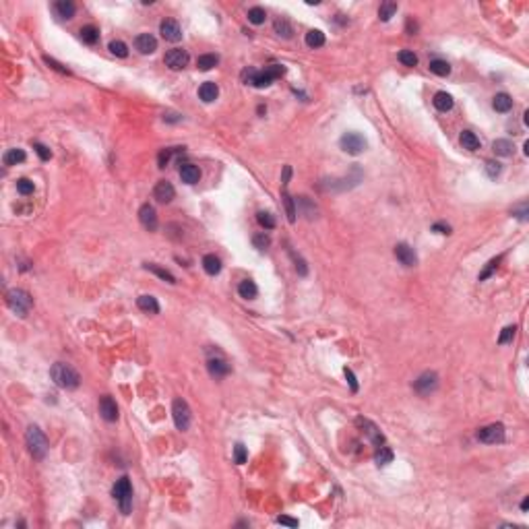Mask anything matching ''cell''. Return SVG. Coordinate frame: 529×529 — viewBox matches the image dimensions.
Here are the masks:
<instances>
[{
  "mask_svg": "<svg viewBox=\"0 0 529 529\" xmlns=\"http://www.w3.org/2000/svg\"><path fill=\"white\" fill-rule=\"evenodd\" d=\"M374 461H376V465H388V463L393 461V451L385 445L379 447V451H376V455H374Z\"/></svg>",
  "mask_w": 529,
  "mask_h": 529,
  "instance_id": "36",
  "label": "cell"
},
{
  "mask_svg": "<svg viewBox=\"0 0 529 529\" xmlns=\"http://www.w3.org/2000/svg\"><path fill=\"white\" fill-rule=\"evenodd\" d=\"M107 48H110V52L114 54V56H118V58H126L128 56V48H126L124 41H120V39H112Z\"/></svg>",
  "mask_w": 529,
  "mask_h": 529,
  "instance_id": "39",
  "label": "cell"
},
{
  "mask_svg": "<svg viewBox=\"0 0 529 529\" xmlns=\"http://www.w3.org/2000/svg\"><path fill=\"white\" fill-rule=\"evenodd\" d=\"M515 331H517V327H515V325H513V327H504V329H502V333H500V337H498V343H500V345H504V343L513 341V339H515Z\"/></svg>",
  "mask_w": 529,
  "mask_h": 529,
  "instance_id": "47",
  "label": "cell"
},
{
  "mask_svg": "<svg viewBox=\"0 0 529 529\" xmlns=\"http://www.w3.org/2000/svg\"><path fill=\"white\" fill-rule=\"evenodd\" d=\"M513 143L511 141H504V139H498V141H494L492 143V151L496 155H500V157H511L513 155Z\"/></svg>",
  "mask_w": 529,
  "mask_h": 529,
  "instance_id": "30",
  "label": "cell"
},
{
  "mask_svg": "<svg viewBox=\"0 0 529 529\" xmlns=\"http://www.w3.org/2000/svg\"><path fill=\"white\" fill-rule=\"evenodd\" d=\"M234 457H236V463H238V465H242V463L246 461V449H244V445H236Z\"/></svg>",
  "mask_w": 529,
  "mask_h": 529,
  "instance_id": "54",
  "label": "cell"
},
{
  "mask_svg": "<svg viewBox=\"0 0 529 529\" xmlns=\"http://www.w3.org/2000/svg\"><path fill=\"white\" fill-rule=\"evenodd\" d=\"M44 62L48 64V67H52L54 71L62 72V74H71V71H69V69H64L62 64H60V62H56V60H54V58H50V56H44Z\"/></svg>",
  "mask_w": 529,
  "mask_h": 529,
  "instance_id": "53",
  "label": "cell"
},
{
  "mask_svg": "<svg viewBox=\"0 0 529 529\" xmlns=\"http://www.w3.org/2000/svg\"><path fill=\"white\" fill-rule=\"evenodd\" d=\"M238 294L244 300H254L256 294H258V289H256L254 282H250V279H244V282H240V285H238Z\"/></svg>",
  "mask_w": 529,
  "mask_h": 529,
  "instance_id": "25",
  "label": "cell"
},
{
  "mask_svg": "<svg viewBox=\"0 0 529 529\" xmlns=\"http://www.w3.org/2000/svg\"><path fill=\"white\" fill-rule=\"evenodd\" d=\"M112 496L118 500V504H120V511L122 515H128L133 509V488H131V482H128V478H120L116 484H114V488H112Z\"/></svg>",
  "mask_w": 529,
  "mask_h": 529,
  "instance_id": "3",
  "label": "cell"
},
{
  "mask_svg": "<svg viewBox=\"0 0 529 529\" xmlns=\"http://www.w3.org/2000/svg\"><path fill=\"white\" fill-rule=\"evenodd\" d=\"M275 521H277V523H282V525H287V527H298V521H296V519H291V517H285V515L277 517Z\"/></svg>",
  "mask_w": 529,
  "mask_h": 529,
  "instance_id": "57",
  "label": "cell"
},
{
  "mask_svg": "<svg viewBox=\"0 0 529 529\" xmlns=\"http://www.w3.org/2000/svg\"><path fill=\"white\" fill-rule=\"evenodd\" d=\"M153 197L157 199V203H170L172 199L176 197V190H174V186L170 184L168 180H159L157 184H155V188H153Z\"/></svg>",
  "mask_w": 529,
  "mask_h": 529,
  "instance_id": "15",
  "label": "cell"
},
{
  "mask_svg": "<svg viewBox=\"0 0 529 529\" xmlns=\"http://www.w3.org/2000/svg\"><path fill=\"white\" fill-rule=\"evenodd\" d=\"M432 104H434V107L438 112H449V110H453V97L447 93V91H438L436 95H434V100H432Z\"/></svg>",
  "mask_w": 529,
  "mask_h": 529,
  "instance_id": "21",
  "label": "cell"
},
{
  "mask_svg": "<svg viewBox=\"0 0 529 529\" xmlns=\"http://www.w3.org/2000/svg\"><path fill=\"white\" fill-rule=\"evenodd\" d=\"M527 509H529V500L525 498V500L521 502V511H527Z\"/></svg>",
  "mask_w": 529,
  "mask_h": 529,
  "instance_id": "62",
  "label": "cell"
},
{
  "mask_svg": "<svg viewBox=\"0 0 529 529\" xmlns=\"http://www.w3.org/2000/svg\"><path fill=\"white\" fill-rule=\"evenodd\" d=\"M265 19H267V13H265V8H261V6H254V8L248 10V21H250L252 25H263Z\"/></svg>",
  "mask_w": 529,
  "mask_h": 529,
  "instance_id": "37",
  "label": "cell"
},
{
  "mask_svg": "<svg viewBox=\"0 0 529 529\" xmlns=\"http://www.w3.org/2000/svg\"><path fill=\"white\" fill-rule=\"evenodd\" d=\"M217 95H219V87L215 85L213 81H207V83H203L201 87H199V97L205 102V104H211L217 100Z\"/></svg>",
  "mask_w": 529,
  "mask_h": 529,
  "instance_id": "20",
  "label": "cell"
},
{
  "mask_svg": "<svg viewBox=\"0 0 529 529\" xmlns=\"http://www.w3.org/2000/svg\"><path fill=\"white\" fill-rule=\"evenodd\" d=\"M265 72L275 81L277 77H282V74L285 72V69L282 67V64H271V67H267V69H265Z\"/></svg>",
  "mask_w": 529,
  "mask_h": 529,
  "instance_id": "51",
  "label": "cell"
},
{
  "mask_svg": "<svg viewBox=\"0 0 529 529\" xmlns=\"http://www.w3.org/2000/svg\"><path fill=\"white\" fill-rule=\"evenodd\" d=\"M135 48L141 54H153L157 50V39L151 34H141L135 37Z\"/></svg>",
  "mask_w": 529,
  "mask_h": 529,
  "instance_id": "17",
  "label": "cell"
},
{
  "mask_svg": "<svg viewBox=\"0 0 529 529\" xmlns=\"http://www.w3.org/2000/svg\"><path fill=\"white\" fill-rule=\"evenodd\" d=\"M395 256H397V261L401 263L403 267H416L418 265V254L416 250L409 244L401 242V244H397L395 246Z\"/></svg>",
  "mask_w": 529,
  "mask_h": 529,
  "instance_id": "12",
  "label": "cell"
},
{
  "mask_svg": "<svg viewBox=\"0 0 529 529\" xmlns=\"http://www.w3.org/2000/svg\"><path fill=\"white\" fill-rule=\"evenodd\" d=\"M304 41H306L308 48H320V46H325V34L318 29H310L304 37Z\"/></svg>",
  "mask_w": 529,
  "mask_h": 529,
  "instance_id": "28",
  "label": "cell"
},
{
  "mask_svg": "<svg viewBox=\"0 0 529 529\" xmlns=\"http://www.w3.org/2000/svg\"><path fill=\"white\" fill-rule=\"evenodd\" d=\"M430 71H432L434 74H438V77H447V74H451V64L447 60H430Z\"/></svg>",
  "mask_w": 529,
  "mask_h": 529,
  "instance_id": "35",
  "label": "cell"
},
{
  "mask_svg": "<svg viewBox=\"0 0 529 529\" xmlns=\"http://www.w3.org/2000/svg\"><path fill=\"white\" fill-rule=\"evenodd\" d=\"M203 269L209 275H217L221 271V261L215 254H205L203 256Z\"/></svg>",
  "mask_w": 529,
  "mask_h": 529,
  "instance_id": "24",
  "label": "cell"
},
{
  "mask_svg": "<svg viewBox=\"0 0 529 529\" xmlns=\"http://www.w3.org/2000/svg\"><path fill=\"white\" fill-rule=\"evenodd\" d=\"M399 60H401L405 67H416V64H418V56H416L412 50H401V52H399Z\"/></svg>",
  "mask_w": 529,
  "mask_h": 529,
  "instance_id": "44",
  "label": "cell"
},
{
  "mask_svg": "<svg viewBox=\"0 0 529 529\" xmlns=\"http://www.w3.org/2000/svg\"><path fill=\"white\" fill-rule=\"evenodd\" d=\"M180 178H182V182H186V184H197L201 180V170L194 164H182L180 166Z\"/></svg>",
  "mask_w": 529,
  "mask_h": 529,
  "instance_id": "18",
  "label": "cell"
},
{
  "mask_svg": "<svg viewBox=\"0 0 529 529\" xmlns=\"http://www.w3.org/2000/svg\"><path fill=\"white\" fill-rule=\"evenodd\" d=\"M459 141H461L463 149H469V151H478L480 149V139L471 131H463L461 137H459Z\"/></svg>",
  "mask_w": 529,
  "mask_h": 529,
  "instance_id": "29",
  "label": "cell"
},
{
  "mask_svg": "<svg viewBox=\"0 0 529 529\" xmlns=\"http://www.w3.org/2000/svg\"><path fill=\"white\" fill-rule=\"evenodd\" d=\"M500 170H502V168H500L498 161H486V172H488V176H490V178H496V176H498V174H500Z\"/></svg>",
  "mask_w": 529,
  "mask_h": 529,
  "instance_id": "52",
  "label": "cell"
},
{
  "mask_svg": "<svg viewBox=\"0 0 529 529\" xmlns=\"http://www.w3.org/2000/svg\"><path fill=\"white\" fill-rule=\"evenodd\" d=\"M159 34L161 37H164L166 41H172V44H176V41L182 39V29L180 25L176 23L174 19H166V21H161V25H159Z\"/></svg>",
  "mask_w": 529,
  "mask_h": 529,
  "instance_id": "11",
  "label": "cell"
},
{
  "mask_svg": "<svg viewBox=\"0 0 529 529\" xmlns=\"http://www.w3.org/2000/svg\"><path fill=\"white\" fill-rule=\"evenodd\" d=\"M283 205H285V213H287L289 223H294V221H296V215H298V211H296V201L291 199L287 192L283 194Z\"/></svg>",
  "mask_w": 529,
  "mask_h": 529,
  "instance_id": "40",
  "label": "cell"
},
{
  "mask_svg": "<svg viewBox=\"0 0 529 529\" xmlns=\"http://www.w3.org/2000/svg\"><path fill=\"white\" fill-rule=\"evenodd\" d=\"M296 205L302 209V213H304L308 219H315V217H317V205L312 203L308 197H298V199H296Z\"/></svg>",
  "mask_w": 529,
  "mask_h": 529,
  "instance_id": "26",
  "label": "cell"
},
{
  "mask_svg": "<svg viewBox=\"0 0 529 529\" xmlns=\"http://www.w3.org/2000/svg\"><path fill=\"white\" fill-rule=\"evenodd\" d=\"M139 221L143 223V228L149 230V232H155L157 230V213L155 209L151 207V205H143L141 209H139Z\"/></svg>",
  "mask_w": 529,
  "mask_h": 529,
  "instance_id": "13",
  "label": "cell"
},
{
  "mask_svg": "<svg viewBox=\"0 0 529 529\" xmlns=\"http://www.w3.org/2000/svg\"><path fill=\"white\" fill-rule=\"evenodd\" d=\"M145 269H147V271H151V273H155L157 277H161V279H164V282H168V283H176V277L172 275V273L168 271V269H164V267H159V265H155V263H147Z\"/></svg>",
  "mask_w": 529,
  "mask_h": 529,
  "instance_id": "31",
  "label": "cell"
},
{
  "mask_svg": "<svg viewBox=\"0 0 529 529\" xmlns=\"http://www.w3.org/2000/svg\"><path fill=\"white\" fill-rule=\"evenodd\" d=\"M137 306L143 312H147V315H159V304L153 296H141L137 300Z\"/></svg>",
  "mask_w": 529,
  "mask_h": 529,
  "instance_id": "22",
  "label": "cell"
},
{
  "mask_svg": "<svg viewBox=\"0 0 529 529\" xmlns=\"http://www.w3.org/2000/svg\"><path fill=\"white\" fill-rule=\"evenodd\" d=\"M513 215H515V217H519V219H523V221H525V219H527V205H521V209H515V211H513Z\"/></svg>",
  "mask_w": 529,
  "mask_h": 529,
  "instance_id": "58",
  "label": "cell"
},
{
  "mask_svg": "<svg viewBox=\"0 0 529 529\" xmlns=\"http://www.w3.org/2000/svg\"><path fill=\"white\" fill-rule=\"evenodd\" d=\"M289 254H291V258H294V263H296V271H298L300 275H306V273H308V267H306V263H304V258L298 256L294 250H289Z\"/></svg>",
  "mask_w": 529,
  "mask_h": 529,
  "instance_id": "48",
  "label": "cell"
},
{
  "mask_svg": "<svg viewBox=\"0 0 529 529\" xmlns=\"http://www.w3.org/2000/svg\"><path fill=\"white\" fill-rule=\"evenodd\" d=\"M492 106H494V110H496V112H509L511 107H513V100H511V95L498 93V95L494 97Z\"/></svg>",
  "mask_w": 529,
  "mask_h": 529,
  "instance_id": "32",
  "label": "cell"
},
{
  "mask_svg": "<svg viewBox=\"0 0 529 529\" xmlns=\"http://www.w3.org/2000/svg\"><path fill=\"white\" fill-rule=\"evenodd\" d=\"M6 304H8V308L13 310V312H17V315H21V317H25L27 312H29V308H31V304H34V300H31V296L27 294L25 289H8L6 291Z\"/></svg>",
  "mask_w": 529,
  "mask_h": 529,
  "instance_id": "4",
  "label": "cell"
},
{
  "mask_svg": "<svg viewBox=\"0 0 529 529\" xmlns=\"http://www.w3.org/2000/svg\"><path fill=\"white\" fill-rule=\"evenodd\" d=\"M100 414L106 422H116L118 420V405L110 395H104L100 399Z\"/></svg>",
  "mask_w": 529,
  "mask_h": 529,
  "instance_id": "14",
  "label": "cell"
},
{
  "mask_svg": "<svg viewBox=\"0 0 529 529\" xmlns=\"http://www.w3.org/2000/svg\"><path fill=\"white\" fill-rule=\"evenodd\" d=\"M500 258H502V256H498V258H492V261L488 263V267H486V269H484V271L480 273V282H484V279H488V277L492 275V271H494V269H496V267H498V263H500Z\"/></svg>",
  "mask_w": 529,
  "mask_h": 529,
  "instance_id": "49",
  "label": "cell"
},
{
  "mask_svg": "<svg viewBox=\"0 0 529 529\" xmlns=\"http://www.w3.org/2000/svg\"><path fill=\"white\" fill-rule=\"evenodd\" d=\"M54 13H56L58 19L69 21V19L74 17V13H77V6H74L71 0H60V2L54 4Z\"/></svg>",
  "mask_w": 529,
  "mask_h": 529,
  "instance_id": "19",
  "label": "cell"
},
{
  "mask_svg": "<svg viewBox=\"0 0 529 529\" xmlns=\"http://www.w3.org/2000/svg\"><path fill=\"white\" fill-rule=\"evenodd\" d=\"M343 372H345V379H348V383H350V387H352V391L355 393V391H358V381H355V376H353V372H352L350 368H345Z\"/></svg>",
  "mask_w": 529,
  "mask_h": 529,
  "instance_id": "55",
  "label": "cell"
},
{
  "mask_svg": "<svg viewBox=\"0 0 529 529\" xmlns=\"http://www.w3.org/2000/svg\"><path fill=\"white\" fill-rule=\"evenodd\" d=\"M355 426H358V428L362 430V432L370 438V442H372V445H374L376 449L385 445V436L381 434V430L376 428V424H372L370 420H366V418H358V420H355Z\"/></svg>",
  "mask_w": 529,
  "mask_h": 529,
  "instance_id": "9",
  "label": "cell"
},
{
  "mask_svg": "<svg viewBox=\"0 0 529 529\" xmlns=\"http://www.w3.org/2000/svg\"><path fill=\"white\" fill-rule=\"evenodd\" d=\"M252 244H254V248H258V250H267L269 244H271V238H269L265 232L263 234H256L254 238H252Z\"/></svg>",
  "mask_w": 529,
  "mask_h": 529,
  "instance_id": "45",
  "label": "cell"
},
{
  "mask_svg": "<svg viewBox=\"0 0 529 529\" xmlns=\"http://www.w3.org/2000/svg\"><path fill=\"white\" fill-rule=\"evenodd\" d=\"M35 186H34V182H31L29 178H21L17 180V192L19 194H23V197H29V194H34Z\"/></svg>",
  "mask_w": 529,
  "mask_h": 529,
  "instance_id": "41",
  "label": "cell"
},
{
  "mask_svg": "<svg viewBox=\"0 0 529 529\" xmlns=\"http://www.w3.org/2000/svg\"><path fill=\"white\" fill-rule=\"evenodd\" d=\"M25 151L23 149H8L4 153V166H17V164H23L25 161Z\"/></svg>",
  "mask_w": 529,
  "mask_h": 529,
  "instance_id": "27",
  "label": "cell"
},
{
  "mask_svg": "<svg viewBox=\"0 0 529 529\" xmlns=\"http://www.w3.org/2000/svg\"><path fill=\"white\" fill-rule=\"evenodd\" d=\"M432 232H438V234H451V228L445 223H434L432 225Z\"/></svg>",
  "mask_w": 529,
  "mask_h": 529,
  "instance_id": "59",
  "label": "cell"
},
{
  "mask_svg": "<svg viewBox=\"0 0 529 529\" xmlns=\"http://www.w3.org/2000/svg\"><path fill=\"white\" fill-rule=\"evenodd\" d=\"M34 149H35V153L39 155L41 161H48L52 157V151L46 147V145H41V143H34Z\"/></svg>",
  "mask_w": 529,
  "mask_h": 529,
  "instance_id": "50",
  "label": "cell"
},
{
  "mask_svg": "<svg viewBox=\"0 0 529 529\" xmlns=\"http://www.w3.org/2000/svg\"><path fill=\"white\" fill-rule=\"evenodd\" d=\"M174 151H176V149H161V151H159V155H157V166H159V168H166V166L170 164L172 155H174Z\"/></svg>",
  "mask_w": 529,
  "mask_h": 529,
  "instance_id": "46",
  "label": "cell"
},
{
  "mask_svg": "<svg viewBox=\"0 0 529 529\" xmlns=\"http://www.w3.org/2000/svg\"><path fill=\"white\" fill-rule=\"evenodd\" d=\"M256 221L261 223L265 230H273V228H275L273 215H271V213H267V211H258V213H256Z\"/></svg>",
  "mask_w": 529,
  "mask_h": 529,
  "instance_id": "42",
  "label": "cell"
},
{
  "mask_svg": "<svg viewBox=\"0 0 529 529\" xmlns=\"http://www.w3.org/2000/svg\"><path fill=\"white\" fill-rule=\"evenodd\" d=\"M207 370H209V374L213 376V379H223V376L230 374L232 368H230V364L225 362L223 358H209Z\"/></svg>",
  "mask_w": 529,
  "mask_h": 529,
  "instance_id": "16",
  "label": "cell"
},
{
  "mask_svg": "<svg viewBox=\"0 0 529 529\" xmlns=\"http://www.w3.org/2000/svg\"><path fill=\"white\" fill-rule=\"evenodd\" d=\"M254 74H256L254 69H244V71H242V81H244L246 85H250L252 79H254Z\"/></svg>",
  "mask_w": 529,
  "mask_h": 529,
  "instance_id": "56",
  "label": "cell"
},
{
  "mask_svg": "<svg viewBox=\"0 0 529 529\" xmlns=\"http://www.w3.org/2000/svg\"><path fill=\"white\" fill-rule=\"evenodd\" d=\"M436 387H438V374L436 372H430V370H426V372H422L416 379V383H414V388H416V393L418 395H422V397H426V395H430V393H434L436 391Z\"/></svg>",
  "mask_w": 529,
  "mask_h": 529,
  "instance_id": "7",
  "label": "cell"
},
{
  "mask_svg": "<svg viewBox=\"0 0 529 529\" xmlns=\"http://www.w3.org/2000/svg\"><path fill=\"white\" fill-rule=\"evenodd\" d=\"M478 440L486 445H498L504 440V426L502 424H490L478 430Z\"/></svg>",
  "mask_w": 529,
  "mask_h": 529,
  "instance_id": "8",
  "label": "cell"
},
{
  "mask_svg": "<svg viewBox=\"0 0 529 529\" xmlns=\"http://www.w3.org/2000/svg\"><path fill=\"white\" fill-rule=\"evenodd\" d=\"M289 174H291V168H289V166H285V168H283V178H282V182H283V186H285V184H287V182H289Z\"/></svg>",
  "mask_w": 529,
  "mask_h": 529,
  "instance_id": "61",
  "label": "cell"
},
{
  "mask_svg": "<svg viewBox=\"0 0 529 529\" xmlns=\"http://www.w3.org/2000/svg\"><path fill=\"white\" fill-rule=\"evenodd\" d=\"M273 29H275V34L279 37H283V39H291V35H294V27L289 25V21L287 19H277L275 23H273Z\"/></svg>",
  "mask_w": 529,
  "mask_h": 529,
  "instance_id": "23",
  "label": "cell"
},
{
  "mask_svg": "<svg viewBox=\"0 0 529 529\" xmlns=\"http://www.w3.org/2000/svg\"><path fill=\"white\" fill-rule=\"evenodd\" d=\"M217 62H219V56H215V54H203L197 60V67H199V71H211V69L217 67Z\"/></svg>",
  "mask_w": 529,
  "mask_h": 529,
  "instance_id": "33",
  "label": "cell"
},
{
  "mask_svg": "<svg viewBox=\"0 0 529 529\" xmlns=\"http://www.w3.org/2000/svg\"><path fill=\"white\" fill-rule=\"evenodd\" d=\"M271 83H273V79L263 71V72H256V74H254V79H252L250 85H254V87H258V89H263V87H269Z\"/></svg>",
  "mask_w": 529,
  "mask_h": 529,
  "instance_id": "43",
  "label": "cell"
},
{
  "mask_svg": "<svg viewBox=\"0 0 529 529\" xmlns=\"http://www.w3.org/2000/svg\"><path fill=\"white\" fill-rule=\"evenodd\" d=\"M172 418H174V424H176L178 430H182V432L188 430V426H190V407H188V403L184 401V399H180V397L174 399V403H172Z\"/></svg>",
  "mask_w": 529,
  "mask_h": 529,
  "instance_id": "5",
  "label": "cell"
},
{
  "mask_svg": "<svg viewBox=\"0 0 529 529\" xmlns=\"http://www.w3.org/2000/svg\"><path fill=\"white\" fill-rule=\"evenodd\" d=\"M50 376H52V381L56 383L60 388H77L79 383H81L79 372L74 370L71 364H64V362H56V364H54L52 370H50Z\"/></svg>",
  "mask_w": 529,
  "mask_h": 529,
  "instance_id": "1",
  "label": "cell"
},
{
  "mask_svg": "<svg viewBox=\"0 0 529 529\" xmlns=\"http://www.w3.org/2000/svg\"><path fill=\"white\" fill-rule=\"evenodd\" d=\"M164 120L166 122H178L180 120V114H172V112L170 114H164Z\"/></svg>",
  "mask_w": 529,
  "mask_h": 529,
  "instance_id": "60",
  "label": "cell"
},
{
  "mask_svg": "<svg viewBox=\"0 0 529 529\" xmlns=\"http://www.w3.org/2000/svg\"><path fill=\"white\" fill-rule=\"evenodd\" d=\"M166 64L168 67L172 69V71H180V69H184L186 64H188V60H190V56H188V52L186 50H182V48H174V50H170L168 54H166Z\"/></svg>",
  "mask_w": 529,
  "mask_h": 529,
  "instance_id": "10",
  "label": "cell"
},
{
  "mask_svg": "<svg viewBox=\"0 0 529 529\" xmlns=\"http://www.w3.org/2000/svg\"><path fill=\"white\" fill-rule=\"evenodd\" d=\"M79 35H81V39L85 41V44H89V46H93L97 39H100V31H97L93 25H87V27H81V31H79Z\"/></svg>",
  "mask_w": 529,
  "mask_h": 529,
  "instance_id": "34",
  "label": "cell"
},
{
  "mask_svg": "<svg viewBox=\"0 0 529 529\" xmlns=\"http://www.w3.org/2000/svg\"><path fill=\"white\" fill-rule=\"evenodd\" d=\"M339 147H341V151H345V153H350V155H360L366 149V139L360 133H345L339 139Z\"/></svg>",
  "mask_w": 529,
  "mask_h": 529,
  "instance_id": "6",
  "label": "cell"
},
{
  "mask_svg": "<svg viewBox=\"0 0 529 529\" xmlns=\"http://www.w3.org/2000/svg\"><path fill=\"white\" fill-rule=\"evenodd\" d=\"M395 13H397V2H391V0H388V2H383V4H381V8H379V19H381V21H388Z\"/></svg>",
  "mask_w": 529,
  "mask_h": 529,
  "instance_id": "38",
  "label": "cell"
},
{
  "mask_svg": "<svg viewBox=\"0 0 529 529\" xmlns=\"http://www.w3.org/2000/svg\"><path fill=\"white\" fill-rule=\"evenodd\" d=\"M25 442H27V449L29 453L34 455L35 459H44L46 453H48V438L44 436V432L37 428V426H29L27 432H25Z\"/></svg>",
  "mask_w": 529,
  "mask_h": 529,
  "instance_id": "2",
  "label": "cell"
}]
</instances>
